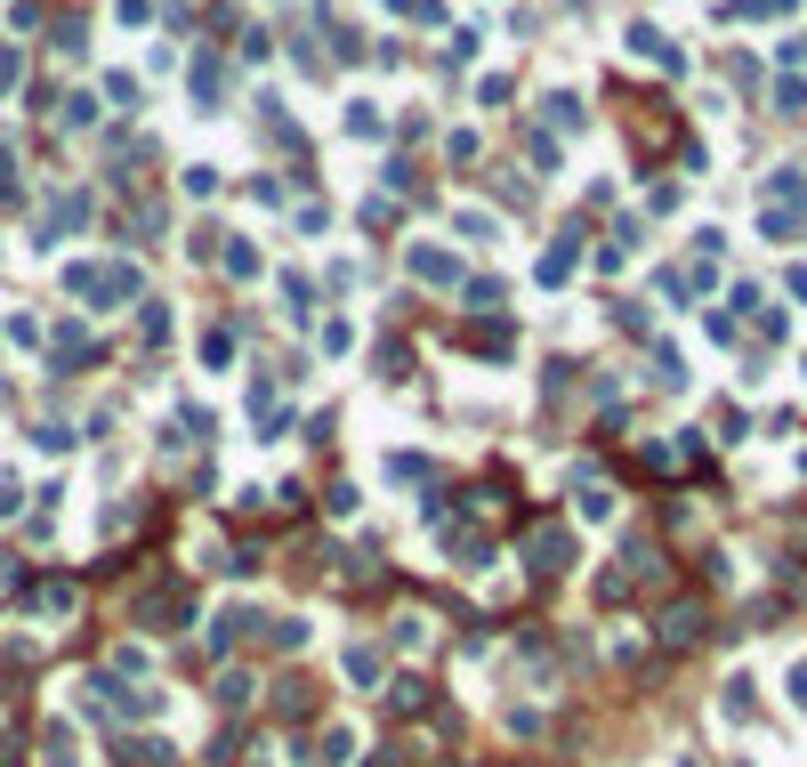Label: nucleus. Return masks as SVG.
Masks as SVG:
<instances>
[{"mask_svg": "<svg viewBox=\"0 0 807 767\" xmlns=\"http://www.w3.org/2000/svg\"><path fill=\"white\" fill-rule=\"evenodd\" d=\"M792 711L807 720V662H792Z\"/></svg>", "mask_w": 807, "mask_h": 767, "instance_id": "f257e3e1", "label": "nucleus"}]
</instances>
